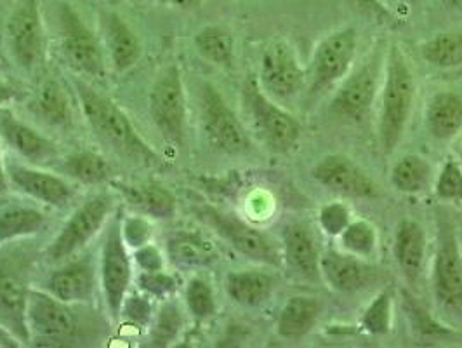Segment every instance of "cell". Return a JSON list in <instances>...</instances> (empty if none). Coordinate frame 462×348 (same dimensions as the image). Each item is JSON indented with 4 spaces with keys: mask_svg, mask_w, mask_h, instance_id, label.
<instances>
[{
    "mask_svg": "<svg viewBox=\"0 0 462 348\" xmlns=\"http://www.w3.org/2000/svg\"><path fill=\"white\" fill-rule=\"evenodd\" d=\"M82 114L91 131L118 157L141 167H161L162 157L138 133L127 114L114 99L96 91L82 79H73Z\"/></svg>",
    "mask_w": 462,
    "mask_h": 348,
    "instance_id": "6da1fadb",
    "label": "cell"
},
{
    "mask_svg": "<svg viewBox=\"0 0 462 348\" xmlns=\"http://www.w3.org/2000/svg\"><path fill=\"white\" fill-rule=\"evenodd\" d=\"M416 99L414 70L398 44H392L384 56V73L381 84V110L377 136L381 150L390 155L405 135Z\"/></svg>",
    "mask_w": 462,
    "mask_h": 348,
    "instance_id": "7a4b0ae2",
    "label": "cell"
},
{
    "mask_svg": "<svg viewBox=\"0 0 462 348\" xmlns=\"http://www.w3.org/2000/svg\"><path fill=\"white\" fill-rule=\"evenodd\" d=\"M240 99L251 131L266 150L289 154L298 148L302 135L300 120L264 93L253 73L242 82Z\"/></svg>",
    "mask_w": 462,
    "mask_h": 348,
    "instance_id": "3957f363",
    "label": "cell"
},
{
    "mask_svg": "<svg viewBox=\"0 0 462 348\" xmlns=\"http://www.w3.org/2000/svg\"><path fill=\"white\" fill-rule=\"evenodd\" d=\"M197 107L200 129L210 148L226 155H244L253 150L249 129L214 84L200 82Z\"/></svg>",
    "mask_w": 462,
    "mask_h": 348,
    "instance_id": "277c9868",
    "label": "cell"
},
{
    "mask_svg": "<svg viewBox=\"0 0 462 348\" xmlns=\"http://www.w3.org/2000/svg\"><path fill=\"white\" fill-rule=\"evenodd\" d=\"M56 42L65 65L79 75L105 79V51L93 30L73 5L61 2L56 9Z\"/></svg>",
    "mask_w": 462,
    "mask_h": 348,
    "instance_id": "5b68a950",
    "label": "cell"
},
{
    "mask_svg": "<svg viewBox=\"0 0 462 348\" xmlns=\"http://www.w3.org/2000/svg\"><path fill=\"white\" fill-rule=\"evenodd\" d=\"M150 118L165 143L185 148L188 141V101L181 69L176 63L163 67L148 96Z\"/></svg>",
    "mask_w": 462,
    "mask_h": 348,
    "instance_id": "8992f818",
    "label": "cell"
},
{
    "mask_svg": "<svg viewBox=\"0 0 462 348\" xmlns=\"http://www.w3.org/2000/svg\"><path fill=\"white\" fill-rule=\"evenodd\" d=\"M26 321L32 342L47 347H71L82 340L84 325L71 303L61 302L44 289H30Z\"/></svg>",
    "mask_w": 462,
    "mask_h": 348,
    "instance_id": "52a82bcc",
    "label": "cell"
},
{
    "mask_svg": "<svg viewBox=\"0 0 462 348\" xmlns=\"http://www.w3.org/2000/svg\"><path fill=\"white\" fill-rule=\"evenodd\" d=\"M195 214L238 255L266 267L282 265L283 259L277 244L266 233L255 229L254 225H251L238 214L208 204L195 208Z\"/></svg>",
    "mask_w": 462,
    "mask_h": 348,
    "instance_id": "ba28073f",
    "label": "cell"
},
{
    "mask_svg": "<svg viewBox=\"0 0 462 348\" xmlns=\"http://www.w3.org/2000/svg\"><path fill=\"white\" fill-rule=\"evenodd\" d=\"M384 56L379 49H374L358 69L347 73L330 99V116L347 124H362L370 116L379 98Z\"/></svg>",
    "mask_w": 462,
    "mask_h": 348,
    "instance_id": "9c48e42d",
    "label": "cell"
},
{
    "mask_svg": "<svg viewBox=\"0 0 462 348\" xmlns=\"http://www.w3.org/2000/svg\"><path fill=\"white\" fill-rule=\"evenodd\" d=\"M112 209L114 199L108 193H96L86 199L71 212L58 235L47 246V261L60 265L79 255L103 230L112 216Z\"/></svg>",
    "mask_w": 462,
    "mask_h": 348,
    "instance_id": "30bf717a",
    "label": "cell"
},
{
    "mask_svg": "<svg viewBox=\"0 0 462 348\" xmlns=\"http://www.w3.org/2000/svg\"><path fill=\"white\" fill-rule=\"evenodd\" d=\"M356 51L358 35L353 26L339 28L322 39L313 51L308 69V94L320 96L343 82L355 63Z\"/></svg>",
    "mask_w": 462,
    "mask_h": 348,
    "instance_id": "8fae6325",
    "label": "cell"
},
{
    "mask_svg": "<svg viewBox=\"0 0 462 348\" xmlns=\"http://www.w3.org/2000/svg\"><path fill=\"white\" fill-rule=\"evenodd\" d=\"M99 276L108 315L114 323L120 321V312L133 282V256L122 237V216L116 214L110 221L99 256Z\"/></svg>",
    "mask_w": 462,
    "mask_h": 348,
    "instance_id": "7c38bea8",
    "label": "cell"
},
{
    "mask_svg": "<svg viewBox=\"0 0 462 348\" xmlns=\"http://www.w3.org/2000/svg\"><path fill=\"white\" fill-rule=\"evenodd\" d=\"M5 39L14 63L35 71L46 63V30L39 0H20L5 24Z\"/></svg>",
    "mask_w": 462,
    "mask_h": 348,
    "instance_id": "4fadbf2b",
    "label": "cell"
},
{
    "mask_svg": "<svg viewBox=\"0 0 462 348\" xmlns=\"http://www.w3.org/2000/svg\"><path fill=\"white\" fill-rule=\"evenodd\" d=\"M433 291L445 310L462 315V253L456 225L447 212L439 214Z\"/></svg>",
    "mask_w": 462,
    "mask_h": 348,
    "instance_id": "5bb4252c",
    "label": "cell"
},
{
    "mask_svg": "<svg viewBox=\"0 0 462 348\" xmlns=\"http://www.w3.org/2000/svg\"><path fill=\"white\" fill-rule=\"evenodd\" d=\"M259 86L278 103L291 101L308 86V70L287 41H273L263 49L259 60Z\"/></svg>",
    "mask_w": 462,
    "mask_h": 348,
    "instance_id": "9a60e30c",
    "label": "cell"
},
{
    "mask_svg": "<svg viewBox=\"0 0 462 348\" xmlns=\"http://www.w3.org/2000/svg\"><path fill=\"white\" fill-rule=\"evenodd\" d=\"M313 180L327 190L351 197V199H377L381 195L379 186L353 159L341 154L325 155L315 164Z\"/></svg>",
    "mask_w": 462,
    "mask_h": 348,
    "instance_id": "2e32d148",
    "label": "cell"
},
{
    "mask_svg": "<svg viewBox=\"0 0 462 348\" xmlns=\"http://www.w3.org/2000/svg\"><path fill=\"white\" fill-rule=\"evenodd\" d=\"M5 167L9 183L37 202L63 209L75 199V186L63 176L44 171L39 165L9 163Z\"/></svg>",
    "mask_w": 462,
    "mask_h": 348,
    "instance_id": "e0dca14e",
    "label": "cell"
},
{
    "mask_svg": "<svg viewBox=\"0 0 462 348\" xmlns=\"http://www.w3.org/2000/svg\"><path fill=\"white\" fill-rule=\"evenodd\" d=\"M44 291L61 302L80 305L93 302L96 293V263L93 256L69 258L52 268L44 278Z\"/></svg>",
    "mask_w": 462,
    "mask_h": 348,
    "instance_id": "ac0fdd59",
    "label": "cell"
},
{
    "mask_svg": "<svg viewBox=\"0 0 462 348\" xmlns=\"http://www.w3.org/2000/svg\"><path fill=\"white\" fill-rule=\"evenodd\" d=\"M0 141L32 165L41 167L58 159L56 143L7 107L0 108Z\"/></svg>",
    "mask_w": 462,
    "mask_h": 348,
    "instance_id": "d6986e66",
    "label": "cell"
},
{
    "mask_svg": "<svg viewBox=\"0 0 462 348\" xmlns=\"http://www.w3.org/2000/svg\"><path fill=\"white\" fill-rule=\"evenodd\" d=\"M320 270L330 289L341 295L362 293L374 286L379 276V268L370 265L365 258L336 249H327L322 253Z\"/></svg>",
    "mask_w": 462,
    "mask_h": 348,
    "instance_id": "ffe728a7",
    "label": "cell"
},
{
    "mask_svg": "<svg viewBox=\"0 0 462 348\" xmlns=\"http://www.w3.org/2000/svg\"><path fill=\"white\" fill-rule=\"evenodd\" d=\"M320 258L319 244L306 223L292 221L282 232V259L296 277L308 282H320Z\"/></svg>",
    "mask_w": 462,
    "mask_h": 348,
    "instance_id": "44dd1931",
    "label": "cell"
},
{
    "mask_svg": "<svg viewBox=\"0 0 462 348\" xmlns=\"http://www.w3.org/2000/svg\"><path fill=\"white\" fill-rule=\"evenodd\" d=\"M28 286L11 267L0 263V325L18 340L20 345H30L32 334L26 321Z\"/></svg>",
    "mask_w": 462,
    "mask_h": 348,
    "instance_id": "7402d4cb",
    "label": "cell"
},
{
    "mask_svg": "<svg viewBox=\"0 0 462 348\" xmlns=\"http://www.w3.org/2000/svg\"><path fill=\"white\" fill-rule=\"evenodd\" d=\"M99 24L112 67L118 73L133 69L143 54L141 39L134 28L114 11H103L99 14Z\"/></svg>",
    "mask_w": 462,
    "mask_h": 348,
    "instance_id": "603a6c76",
    "label": "cell"
},
{
    "mask_svg": "<svg viewBox=\"0 0 462 348\" xmlns=\"http://www.w3.org/2000/svg\"><path fill=\"white\" fill-rule=\"evenodd\" d=\"M428 237L420 223L412 218H402L394 230V259L403 278L417 284L426 259Z\"/></svg>",
    "mask_w": 462,
    "mask_h": 348,
    "instance_id": "cb8c5ba5",
    "label": "cell"
},
{
    "mask_svg": "<svg viewBox=\"0 0 462 348\" xmlns=\"http://www.w3.org/2000/svg\"><path fill=\"white\" fill-rule=\"evenodd\" d=\"M165 256L178 270H199L216 263L219 255L214 244L202 233L178 230L167 237Z\"/></svg>",
    "mask_w": 462,
    "mask_h": 348,
    "instance_id": "d4e9b609",
    "label": "cell"
},
{
    "mask_svg": "<svg viewBox=\"0 0 462 348\" xmlns=\"http://www.w3.org/2000/svg\"><path fill=\"white\" fill-rule=\"evenodd\" d=\"M277 287V278L272 272L247 268L233 270L225 277V291L231 302L245 306L259 308L270 302Z\"/></svg>",
    "mask_w": 462,
    "mask_h": 348,
    "instance_id": "484cf974",
    "label": "cell"
},
{
    "mask_svg": "<svg viewBox=\"0 0 462 348\" xmlns=\"http://www.w3.org/2000/svg\"><path fill=\"white\" fill-rule=\"evenodd\" d=\"M114 186L133 208L138 209L148 218L167 221L178 214L176 195L157 182H144L139 185L114 183Z\"/></svg>",
    "mask_w": 462,
    "mask_h": 348,
    "instance_id": "4316f807",
    "label": "cell"
},
{
    "mask_svg": "<svg viewBox=\"0 0 462 348\" xmlns=\"http://www.w3.org/2000/svg\"><path fill=\"white\" fill-rule=\"evenodd\" d=\"M426 129L437 141H450L462 129V94L439 91L426 105Z\"/></svg>",
    "mask_w": 462,
    "mask_h": 348,
    "instance_id": "83f0119b",
    "label": "cell"
},
{
    "mask_svg": "<svg viewBox=\"0 0 462 348\" xmlns=\"http://www.w3.org/2000/svg\"><path fill=\"white\" fill-rule=\"evenodd\" d=\"M322 303L315 296L298 295L289 298L277 317V333L283 340H300L310 334L320 319Z\"/></svg>",
    "mask_w": 462,
    "mask_h": 348,
    "instance_id": "f1b7e54d",
    "label": "cell"
},
{
    "mask_svg": "<svg viewBox=\"0 0 462 348\" xmlns=\"http://www.w3.org/2000/svg\"><path fill=\"white\" fill-rule=\"evenodd\" d=\"M30 110L51 127H69L71 124V105L65 86L56 79L41 82L32 96Z\"/></svg>",
    "mask_w": 462,
    "mask_h": 348,
    "instance_id": "f546056e",
    "label": "cell"
},
{
    "mask_svg": "<svg viewBox=\"0 0 462 348\" xmlns=\"http://www.w3.org/2000/svg\"><path fill=\"white\" fill-rule=\"evenodd\" d=\"M47 223L46 212L35 206L5 204L0 208V246L44 232Z\"/></svg>",
    "mask_w": 462,
    "mask_h": 348,
    "instance_id": "4dcf8cb0",
    "label": "cell"
},
{
    "mask_svg": "<svg viewBox=\"0 0 462 348\" xmlns=\"http://www.w3.org/2000/svg\"><path fill=\"white\" fill-rule=\"evenodd\" d=\"M193 44L197 52L208 60V63L231 69L235 63V41L230 30L219 24H210L199 30L193 37Z\"/></svg>",
    "mask_w": 462,
    "mask_h": 348,
    "instance_id": "1f68e13d",
    "label": "cell"
},
{
    "mask_svg": "<svg viewBox=\"0 0 462 348\" xmlns=\"http://www.w3.org/2000/svg\"><path fill=\"white\" fill-rule=\"evenodd\" d=\"M61 171L80 185H101L110 180L112 165L94 150H79L69 154L61 164Z\"/></svg>",
    "mask_w": 462,
    "mask_h": 348,
    "instance_id": "d6a6232c",
    "label": "cell"
},
{
    "mask_svg": "<svg viewBox=\"0 0 462 348\" xmlns=\"http://www.w3.org/2000/svg\"><path fill=\"white\" fill-rule=\"evenodd\" d=\"M431 164L417 154H407L400 157L392 169V185L394 186V190L405 195H416L426 192L431 185Z\"/></svg>",
    "mask_w": 462,
    "mask_h": 348,
    "instance_id": "836d02e7",
    "label": "cell"
},
{
    "mask_svg": "<svg viewBox=\"0 0 462 348\" xmlns=\"http://www.w3.org/2000/svg\"><path fill=\"white\" fill-rule=\"evenodd\" d=\"M420 58L435 69H457L462 65L461 32H439L419 46Z\"/></svg>",
    "mask_w": 462,
    "mask_h": 348,
    "instance_id": "e575fe53",
    "label": "cell"
},
{
    "mask_svg": "<svg viewBox=\"0 0 462 348\" xmlns=\"http://www.w3.org/2000/svg\"><path fill=\"white\" fill-rule=\"evenodd\" d=\"M150 334H148V345L155 348L171 347L181 334L185 327V315L180 303L172 298L163 300L161 308L153 315L150 323Z\"/></svg>",
    "mask_w": 462,
    "mask_h": 348,
    "instance_id": "d590c367",
    "label": "cell"
},
{
    "mask_svg": "<svg viewBox=\"0 0 462 348\" xmlns=\"http://www.w3.org/2000/svg\"><path fill=\"white\" fill-rule=\"evenodd\" d=\"M185 305L197 323H204L217 314V300L208 278L191 277L185 287Z\"/></svg>",
    "mask_w": 462,
    "mask_h": 348,
    "instance_id": "8d00e7d4",
    "label": "cell"
},
{
    "mask_svg": "<svg viewBox=\"0 0 462 348\" xmlns=\"http://www.w3.org/2000/svg\"><path fill=\"white\" fill-rule=\"evenodd\" d=\"M394 296L392 289L381 291L365 306L360 317V327L372 336H384L393 325Z\"/></svg>",
    "mask_w": 462,
    "mask_h": 348,
    "instance_id": "74e56055",
    "label": "cell"
},
{
    "mask_svg": "<svg viewBox=\"0 0 462 348\" xmlns=\"http://www.w3.org/2000/svg\"><path fill=\"white\" fill-rule=\"evenodd\" d=\"M339 239L346 253L365 259L374 255L377 248V230L367 220H351Z\"/></svg>",
    "mask_w": 462,
    "mask_h": 348,
    "instance_id": "f35d334b",
    "label": "cell"
},
{
    "mask_svg": "<svg viewBox=\"0 0 462 348\" xmlns=\"http://www.w3.org/2000/svg\"><path fill=\"white\" fill-rule=\"evenodd\" d=\"M136 282L141 293L148 295L152 300H161V302L172 298L180 287L178 277L165 270L139 272Z\"/></svg>",
    "mask_w": 462,
    "mask_h": 348,
    "instance_id": "ab89813d",
    "label": "cell"
},
{
    "mask_svg": "<svg viewBox=\"0 0 462 348\" xmlns=\"http://www.w3.org/2000/svg\"><path fill=\"white\" fill-rule=\"evenodd\" d=\"M435 193L445 202H462V167L457 161H447L439 169Z\"/></svg>",
    "mask_w": 462,
    "mask_h": 348,
    "instance_id": "60d3db41",
    "label": "cell"
},
{
    "mask_svg": "<svg viewBox=\"0 0 462 348\" xmlns=\"http://www.w3.org/2000/svg\"><path fill=\"white\" fill-rule=\"evenodd\" d=\"M351 209L345 202L332 201L319 211V225L328 237H339L351 223Z\"/></svg>",
    "mask_w": 462,
    "mask_h": 348,
    "instance_id": "b9f144b4",
    "label": "cell"
},
{
    "mask_svg": "<svg viewBox=\"0 0 462 348\" xmlns=\"http://www.w3.org/2000/svg\"><path fill=\"white\" fill-rule=\"evenodd\" d=\"M148 295H127L120 312V319L136 327H148L153 319V306Z\"/></svg>",
    "mask_w": 462,
    "mask_h": 348,
    "instance_id": "7bdbcfd3",
    "label": "cell"
},
{
    "mask_svg": "<svg viewBox=\"0 0 462 348\" xmlns=\"http://www.w3.org/2000/svg\"><path fill=\"white\" fill-rule=\"evenodd\" d=\"M152 235H153L152 223L144 216L134 214V216L122 218V237L129 248L136 249L152 242Z\"/></svg>",
    "mask_w": 462,
    "mask_h": 348,
    "instance_id": "ee69618b",
    "label": "cell"
},
{
    "mask_svg": "<svg viewBox=\"0 0 462 348\" xmlns=\"http://www.w3.org/2000/svg\"><path fill=\"white\" fill-rule=\"evenodd\" d=\"M353 4L360 13L372 18L377 24H384L388 28H398L400 22L393 13L381 2V0H347Z\"/></svg>",
    "mask_w": 462,
    "mask_h": 348,
    "instance_id": "f6af8a7d",
    "label": "cell"
},
{
    "mask_svg": "<svg viewBox=\"0 0 462 348\" xmlns=\"http://www.w3.org/2000/svg\"><path fill=\"white\" fill-rule=\"evenodd\" d=\"M133 259L139 268V272H157V270H163L165 267V255L162 249L152 242L136 248Z\"/></svg>",
    "mask_w": 462,
    "mask_h": 348,
    "instance_id": "bcb514c9",
    "label": "cell"
},
{
    "mask_svg": "<svg viewBox=\"0 0 462 348\" xmlns=\"http://www.w3.org/2000/svg\"><path fill=\"white\" fill-rule=\"evenodd\" d=\"M18 94L20 91L13 84L0 79V108L5 107L9 101H14L18 98Z\"/></svg>",
    "mask_w": 462,
    "mask_h": 348,
    "instance_id": "7dc6e473",
    "label": "cell"
},
{
    "mask_svg": "<svg viewBox=\"0 0 462 348\" xmlns=\"http://www.w3.org/2000/svg\"><path fill=\"white\" fill-rule=\"evenodd\" d=\"M0 145H2V141H0ZM9 186L11 183H9V176H7V167L2 159V146H0V195H4L9 190Z\"/></svg>",
    "mask_w": 462,
    "mask_h": 348,
    "instance_id": "c3c4849f",
    "label": "cell"
},
{
    "mask_svg": "<svg viewBox=\"0 0 462 348\" xmlns=\"http://www.w3.org/2000/svg\"><path fill=\"white\" fill-rule=\"evenodd\" d=\"M0 347L5 348H13V347H20V343H18V340L14 338V336H11L2 325H0Z\"/></svg>",
    "mask_w": 462,
    "mask_h": 348,
    "instance_id": "681fc988",
    "label": "cell"
},
{
    "mask_svg": "<svg viewBox=\"0 0 462 348\" xmlns=\"http://www.w3.org/2000/svg\"><path fill=\"white\" fill-rule=\"evenodd\" d=\"M169 2L180 9H193L200 4V0H169Z\"/></svg>",
    "mask_w": 462,
    "mask_h": 348,
    "instance_id": "f907efd6",
    "label": "cell"
},
{
    "mask_svg": "<svg viewBox=\"0 0 462 348\" xmlns=\"http://www.w3.org/2000/svg\"><path fill=\"white\" fill-rule=\"evenodd\" d=\"M441 2H443V5H445L447 9L462 13V0H441Z\"/></svg>",
    "mask_w": 462,
    "mask_h": 348,
    "instance_id": "816d5d0a",
    "label": "cell"
},
{
    "mask_svg": "<svg viewBox=\"0 0 462 348\" xmlns=\"http://www.w3.org/2000/svg\"><path fill=\"white\" fill-rule=\"evenodd\" d=\"M402 4H405V5H411V7H414L417 4V0H400Z\"/></svg>",
    "mask_w": 462,
    "mask_h": 348,
    "instance_id": "f5cc1de1",
    "label": "cell"
},
{
    "mask_svg": "<svg viewBox=\"0 0 462 348\" xmlns=\"http://www.w3.org/2000/svg\"><path fill=\"white\" fill-rule=\"evenodd\" d=\"M457 163H459V165H461V167H462V148H461V152H459V161H457Z\"/></svg>",
    "mask_w": 462,
    "mask_h": 348,
    "instance_id": "db71d44e",
    "label": "cell"
},
{
    "mask_svg": "<svg viewBox=\"0 0 462 348\" xmlns=\"http://www.w3.org/2000/svg\"><path fill=\"white\" fill-rule=\"evenodd\" d=\"M134 2H138V0H134Z\"/></svg>",
    "mask_w": 462,
    "mask_h": 348,
    "instance_id": "11a10c76",
    "label": "cell"
}]
</instances>
